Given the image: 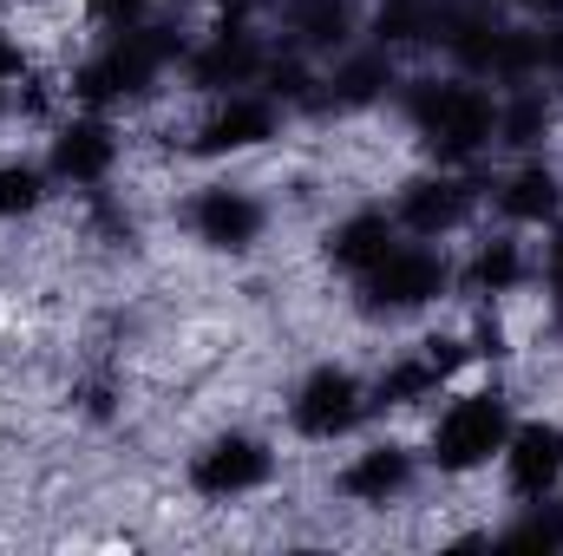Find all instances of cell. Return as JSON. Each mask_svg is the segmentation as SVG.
<instances>
[{
    "mask_svg": "<svg viewBox=\"0 0 563 556\" xmlns=\"http://www.w3.org/2000/svg\"><path fill=\"white\" fill-rule=\"evenodd\" d=\"M413 119H420L432 157H445V164L472 157L478 144L492 138V125H498L492 99H485V92H472V86H426L420 99H413Z\"/></svg>",
    "mask_w": 563,
    "mask_h": 556,
    "instance_id": "cell-1",
    "label": "cell"
},
{
    "mask_svg": "<svg viewBox=\"0 0 563 556\" xmlns=\"http://www.w3.org/2000/svg\"><path fill=\"white\" fill-rule=\"evenodd\" d=\"M505 438H511L505 400H498V393H472V400H459L452 413L439 419L432 458H439V471H472V465H485L492 452H505Z\"/></svg>",
    "mask_w": 563,
    "mask_h": 556,
    "instance_id": "cell-2",
    "label": "cell"
},
{
    "mask_svg": "<svg viewBox=\"0 0 563 556\" xmlns=\"http://www.w3.org/2000/svg\"><path fill=\"white\" fill-rule=\"evenodd\" d=\"M164 59H170L164 26H139V33H125L106 59H92V66L79 73V92H86V99H119V92H139L144 79L164 66Z\"/></svg>",
    "mask_w": 563,
    "mask_h": 556,
    "instance_id": "cell-3",
    "label": "cell"
},
{
    "mask_svg": "<svg viewBox=\"0 0 563 556\" xmlns=\"http://www.w3.org/2000/svg\"><path fill=\"white\" fill-rule=\"evenodd\" d=\"M263 478H269V452H263L256 438H243V432L203 445L197 465H190V485H197L203 498H236V491H256Z\"/></svg>",
    "mask_w": 563,
    "mask_h": 556,
    "instance_id": "cell-4",
    "label": "cell"
},
{
    "mask_svg": "<svg viewBox=\"0 0 563 556\" xmlns=\"http://www.w3.org/2000/svg\"><path fill=\"white\" fill-rule=\"evenodd\" d=\"M439 256H426V249H387L374 269H367V294H374V308H420L439 294Z\"/></svg>",
    "mask_w": 563,
    "mask_h": 556,
    "instance_id": "cell-5",
    "label": "cell"
},
{
    "mask_svg": "<svg viewBox=\"0 0 563 556\" xmlns=\"http://www.w3.org/2000/svg\"><path fill=\"white\" fill-rule=\"evenodd\" d=\"M361 419V387H354V374H341V367H321L301 393H295V425L308 432V438H334V432H347Z\"/></svg>",
    "mask_w": 563,
    "mask_h": 556,
    "instance_id": "cell-6",
    "label": "cell"
},
{
    "mask_svg": "<svg viewBox=\"0 0 563 556\" xmlns=\"http://www.w3.org/2000/svg\"><path fill=\"white\" fill-rule=\"evenodd\" d=\"M256 230H263V210H256L243 190H210V197L197 203V236H203L210 249H250Z\"/></svg>",
    "mask_w": 563,
    "mask_h": 556,
    "instance_id": "cell-7",
    "label": "cell"
},
{
    "mask_svg": "<svg viewBox=\"0 0 563 556\" xmlns=\"http://www.w3.org/2000/svg\"><path fill=\"white\" fill-rule=\"evenodd\" d=\"M276 138V112L269 105H256V99H236V105H223L203 132H197V151H250V144Z\"/></svg>",
    "mask_w": 563,
    "mask_h": 556,
    "instance_id": "cell-8",
    "label": "cell"
},
{
    "mask_svg": "<svg viewBox=\"0 0 563 556\" xmlns=\"http://www.w3.org/2000/svg\"><path fill=\"white\" fill-rule=\"evenodd\" d=\"M558 471H563V432L558 425H525V432L511 438V485L538 498Z\"/></svg>",
    "mask_w": 563,
    "mask_h": 556,
    "instance_id": "cell-9",
    "label": "cell"
},
{
    "mask_svg": "<svg viewBox=\"0 0 563 556\" xmlns=\"http://www.w3.org/2000/svg\"><path fill=\"white\" fill-rule=\"evenodd\" d=\"M400 216H407L420 236H439V230H452V223L465 216V190H459L452 177H426V184H407V203H400Z\"/></svg>",
    "mask_w": 563,
    "mask_h": 556,
    "instance_id": "cell-10",
    "label": "cell"
},
{
    "mask_svg": "<svg viewBox=\"0 0 563 556\" xmlns=\"http://www.w3.org/2000/svg\"><path fill=\"white\" fill-rule=\"evenodd\" d=\"M387 249H394V230H387V216H347V223L328 236V256H334L341 269H361V276H367V269H374Z\"/></svg>",
    "mask_w": 563,
    "mask_h": 556,
    "instance_id": "cell-11",
    "label": "cell"
},
{
    "mask_svg": "<svg viewBox=\"0 0 563 556\" xmlns=\"http://www.w3.org/2000/svg\"><path fill=\"white\" fill-rule=\"evenodd\" d=\"M400 485H407V452H394V445H380V452H367L361 465L341 471V491L361 498V504H387Z\"/></svg>",
    "mask_w": 563,
    "mask_h": 556,
    "instance_id": "cell-12",
    "label": "cell"
},
{
    "mask_svg": "<svg viewBox=\"0 0 563 556\" xmlns=\"http://www.w3.org/2000/svg\"><path fill=\"white\" fill-rule=\"evenodd\" d=\"M53 164H59V177H73V184L106 177V164H112V138H106V125H66L59 144H53Z\"/></svg>",
    "mask_w": 563,
    "mask_h": 556,
    "instance_id": "cell-13",
    "label": "cell"
},
{
    "mask_svg": "<svg viewBox=\"0 0 563 556\" xmlns=\"http://www.w3.org/2000/svg\"><path fill=\"white\" fill-rule=\"evenodd\" d=\"M558 177L544 170V164H531V170H518L511 177V190H505V216H518V223H544V216H558Z\"/></svg>",
    "mask_w": 563,
    "mask_h": 556,
    "instance_id": "cell-14",
    "label": "cell"
},
{
    "mask_svg": "<svg viewBox=\"0 0 563 556\" xmlns=\"http://www.w3.org/2000/svg\"><path fill=\"white\" fill-rule=\"evenodd\" d=\"M256 73V46L243 40V33H223L203 59H197V86H236V79H250Z\"/></svg>",
    "mask_w": 563,
    "mask_h": 556,
    "instance_id": "cell-15",
    "label": "cell"
},
{
    "mask_svg": "<svg viewBox=\"0 0 563 556\" xmlns=\"http://www.w3.org/2000/svg\"><path fill=\"white\" fill-rule=\"evenodd\" d=\"M380 86H394L387 59H347L334 73V105H367V99H380Z\"/></svg>",
    "mask_w": 563,
    "mask_h": 556,
    "instance_id": "cell-16",
    "label": "cell"
},
{
    "mask_svg": "<svg viewBox=\"0 0 563 556\" xmlns=\"http://www.w3.org/2000/svg\"><path fill=\"white\" fill-rule=\"evenodd\" d=\"M40 203V177L26 164H0V216H20Z\"/></svg>",
    "mask_w": 563,
    "mask_h": 556,
    "instance_id": "cell-17",
    "label": "cell"
},
{
    "mask_svg": "<svg viewBox=\"0 0 563 556\" xmlns=\"http://www.w3.org/2000/svg\"><path fill=\"white\" fill-rule=\"evenodd\" d=\"M472 276H478V288L505 294V288L518 281V249H511V243H492V249L478 256V269H472Z\"/></svg>",
    "mask_w": 563,
    "mask_h": 556,
    "instance_id": "cell-18",
    "label": "cell"
},
{
    "mask_svg": "<svg viewBox=\"0 0 563 556\" xmlns=\"http://www.w3.org/2000/svg\"><path fill=\"white\" fill-rule=\"evenodd\" d=\"M432 380H439V367H432V360H426V367H394V374L380 380V393H387L394 407H407V400H420Z\"/></svg>",
    "mask_w": 563,
    "mask_h": 556,
    "instance_id": "cell-19",
    "label": "cell"
},
{
    "mask_svg": "<svg viewBox=\"0 0 563 556\" xmlns=\"http://www.w3.org/2000/svg\"><path fill=\"white\" fill-rule=\"evenodd\" d=\"M426 20H432V13H426L420 0H400V7H387V13H380V33H387V40H420Z\"/></svg>",
    "mask_w": 563,
    "mask_h": 556,
    "instance_id": "cell-20",
    "label": "cell"
},
{
    "mask_svg": "<svg viewBox=\"0 0 563 556\" xmlns=\"http://www.w3.org/2000/svg\"><path fill=\"white\" fill-rule=\"evenodd\" d=\"M538 132H544V99H518V105H511V119H505V138L531 144Z\"/></svg>",
    "mask_w": 563,
    "mask_h": 556,
    "instance_id": "cell-21",
    "label": "cell"
},
{
    "mask_svg": "<svg viewBox=\"0 0 563 556\" xmlns=\"http://www.w3.org/2000/svg\"><path fill=\"white\" fill-rule=\"evenodd\" d=\"M301 26H308V40H314V46H334V40L347 33V13L321 0V7H308V20H301Z\"/></svg>",
    "mask_w": 563,
    "mask_h": 556,
    "instance_id": "cell-22",
    "label": "cell"
},
{
    "mask_svg": "<svg viewBox=\"0 0 563 556\" xmlns=\"http://www.w3.org/2000/svg\"><path fill=\"white\" fill-rule=\"evenodd\" d=\"M511 544H544V551H558L563 544V518H525V524L511 531Z\"/></svg>",
    "mask_w": 563,
    "mask_h": 556,
    "instance_id": "cell-23",
    "label": "cell"
},
{
    "mask_svg": "<svg viewBox=\"0 0 563 556\" xmlns=\"http://www.w3.org/2000/svg\"><path fill=\"white\" fill-rule=\"evenodd\" d=\"M106 20H132V13H144V0H92Z\"/></svg>",
    "mask_w": 563,
    "mask_h": 556,
    "instance_id": "cell-24",
    "label": "cell"
},
{
    "mask_svg": "<svg viewBox=\"0 0 563 556\" xmlns=\"http://www.w3.org/2000/svg\"><path fill=\"white\" fill-rule=\"evenodd\" d=\"M538 46H544V66H558V73H563V26H558V33H544Z\"/></svg>",
    "mask_w": 563,
    "mask_h": 556,
    "instance_id": "cell-25",
    "label": "cell"
},
{
    "mask_svg": "<svg viewBox=\"0 0 563 556\" xmlns=\"http://www.w3.org/2000/svg\"><path fill=\"white\" fill-rule=\"evenodd\" d=\"M551 276L563 281V230H558V243H551Z\"/></svg>",
    "mask_w": 563,
    "mask_h": 556,
    "instance_id": "cell-26",
    "label": "cell"
},
{
    "mask_svg": "<svg viewBox=\"0 0 563 556\" xmlns=\"http://www.w3.org/2000/svg\"><path fill=\"white\" fill-rule=\"evenodd\" d=\"M13 66H20V59H13V53H7V46H0V79H7V73H13Z\"/></svg>",
    "mask_w": 563,
    "mask_h": 556,
    "instance_id": "cell-27",
    "label": "cell"
},
{
    "mask_svg": "<svg viewBox=\"0 0 563 556\" xmlns=\"http://www.w3.org/2000/svg\"><path fill=\"white\" fill-rule=\"evenodd\" d=\"M538 7H563V0H538Z\"/></svg>",
    "mask_w": 563,
    "mask_h": 556,
    "instance_id": "cell-28",
    "label": "cell"
}]
</instances>
